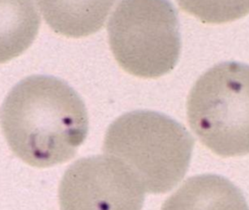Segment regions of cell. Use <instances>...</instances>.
<instances>
[{
    "label": "cell",
    "instance_id": "6da1fadb",
    "mask_svg": "<svg viewBox=\"0 0 249 210\" xmlns=\"http://www.w3.org/2000/svg\"><path fill=\"white\" fill-rule=\"evenodd\" d=\"M0 124L13 154L38 168L72 159L89 132L84 102L51 76H31L14 86L1 106Z\"/></svg>",
    "mask_w": 249,
    "mask_h": 210
},
{
    "label": "cell",
    "instance_id": "7a4b0ae2",
    "mask_svg": "<svg viewBox=\"0 0 249 210\" xmlns=\"http://www.w3.org/2000/svg\"><path fill=\"white\" fill-rule=\"evenodd\" d=\"M195 141L181 124L152 111H135L108 128L104 151L121 162L145 193L172 190L187 173Z\"/></svg>",
    "mask_w": 249,
    "mask_h": 210
},
{
    "label": "cell",
    "instance_id": "3957f363",
    "mask_svg": "<svg viewBox=\"0 0 249 210\" xmlns=\"http://www.w3.org/2000/svg\"><path fill=\"white\" fill-rule=\"evenodd\" d=\"M190 128L216 155L249 154V65L217 64L193 86L187 103Z\"/></svg>",
    "mask_w": 249,
    "mask_h": 210
},
{
    "label": "cell",
    "instance_id": "277c9868",
    "mask_svg": "<svg viewBox=\"0 0 249 210\" xmlns=\"http://www.w3.org/2000/svg\"><path fill=\"white\" fill-rule=\"evenodd\" d=\"M108 33L115 59L132 75L158 78L178 62L179 21L168 0H122L109 19Z\"/></svg>",
    "mask_w": 249,
    "mask_h": 210
},
{
    "label": "cell",
    "instance_id": "5b68a950",
    "mask_svg": "<svg viewBox=\"0 0 249 210\" xmlns=\"http://www.w3.org/2000/svg\"><path fill=\"white\" fill-rule=\"evenodd\" d=\"M145 192L121 162L110 156L83 158L61 180L64 210H140Z\"/></svg>",
    "mask_w": 249,
    "mask_h": 210
},
{
    "label": "cell",
    "instance_id": "8992f818",
    "mask_svg": "<svg viewBox=\"0 0 249 210\" xmlns=\"http://www.w3.org/2000/svg\"><path fill=\"white\" fill-rule=\"evenodd\" d=\"M48 26L59 34L80 38L105 24L117 0H35Z\"/></svg>",
    "mask_w": 249,
    "mask_h": 210
},
{
    "label": "cell",
    "instance_id": "52a82bcc",
    "mask_svg": "<svg viewBox=\"0 0 249 210\" xmlns=\"http://www.w3.org/2000/svg\"><path fill=\"white\" fill-rule=\"evenodd\" d=\"M39 26L40 17L32 0H0V64L24 52Z\"/></svg>",
    "mask_w": 249,
    "mask_h": 210
},
{
    "label": "cell",
    "instance_id": "ba28073f",
    "mask_svg": "<svg viewBox=\"0 0 249 210\" xmlns=\"http://www.w3.org/2000/svg\"><path fill=\"white\" fill-rule=\"evenodd\" d=\"M180 7L203 23L222 24L249 14V0H177Z\"/></svg>",
    "mask_w": 249,
    "mask_h": 210
}]
</instances>
